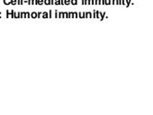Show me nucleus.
<instances>
[{"instance_id": "obj_1", "label": "nucleus", "mask_w": 153, "mask_h": 115, "mask_svg": "<svg viewBox=\"0 0 153 115\" xmlns=\"http://www.w3.org/2000/svg\"><path fill=\"white\" fill-rule=\"evenodd\" d=\"M93 17V13L92 12H85V18H91Z\"/></svg>"}, {"instance_id": "obj_2", "label": "nucleus", "mask_w": 153, "mask_h": 115, "mask_svg": "<svg viewBox=\"0 0 153 115\" xmlns=\"http://www.w3.org/2000/svg\"><path fill=\"white\" fill-rule=\"evenodd\" d=\"M49 17L52 18V17H56V11H49Z\"/></svg>"}, {"instance_id": "obj_3", "label": "nucleus", "mask_w": 153, "mask_h": 115, "mask_svg": "<svg viewBox=\"0 0 153 115\" xmlns=\"http://www.w3.org/2000/svg\"><path fill=\"white\" fill-rule=\"evenodd\" d=\"M96 18H99V19H100V20H103V18H102V13L100 12H97V17Z\"/></svg>"}, {"instance_id": "obj_4", "label": "nucleus", "mask_w": 153, "mask_h": 115, "mask_svg": "<svg viewBox=\"0 0 153 115\" xmlns=\"http://www.w3.org/2000/svg\"><path fill=\"white\" fill-rule=\"evenodd\" d=\"M43 18H49V13L47 12H42V16Z\"/></svg>"}, {"instance_id": "obj_5", "label": "nucleus", "mask_w": 153, "mask_h": 115, "mask_svg": "<svg viewBox=\"0 0 153 115\" xmlns=\"http://www.w3.org/2000/svg\"><path fill=\"white\" fill-rule=\"evenodd\" d=\"M30 17L32 18H37V13L36 12H33L30 13Z\"/></svg>"}, {"instance_id": "obj_6", "label": "nucleus", "mask_w": 153, "mask_h": 115, "mask_svg": "<svg viewBox=\"0 0 153 115\" xmlns=\"http://www.w3.org/2000/svg\"><path fill=\"white\" fill-rule=\"evenodd\" d=\"M79 18H85V12H80L79 13V16H78Z\"/></svg>"}, {"instance_id": "obj_7", "label": "nucleus", "mask_w": 153, "mask_h": 115, "mask_svg": "<svg viewBox=\"0 0 153 115\" xmlns=\"http://www.w3.org/2000/svg\"><path fill=\"white\" fill-rule=\"evenodd\" d=\"M103 5H111V0H103Z\"/></svg>"}, {"instance_id": "obj_8", "label": "nucleus", "mask_w": 153, "mask_h": 115, "mask_svg": "<svg viewBox=\"0 0 153 115\" xmlns=\"http://www.w3.org/2000/svg\"><path fill=\"white\" fill-rule=\"evenodd\" d=\"M111 5H119V0H111Z\"/></svg>"}, {"instance_id": "obj_9", "label": "nucleus", "mask_w": 153, "mask_h": 115, "mask_svg": "<svg viewBox=\"0 0 153 115\" xmlns=\"http://www.w3.org/2000/svg\"><path fill=\"white\" fill-rule=\"evenodd\" d=\"M70 4L71 5H76L78 4V0H70Z\"/></svg>"}, {"instance_id": "obj_10", "label": "nucleus", "mask_w": 153, "mask_h": 115, "mask_svg": "<svg viewBox=\"0 0 153 115\" xmlns=\"http://www.w3.org/2000/svg\"><path fill=\"white\" fill-rule=\"evenodd\" d=\"M79 13H76V12H73V17L72 18H78L79 16Z\"/></svg>"}, {"instance_id": "obj_11", "label": "nucleus", "mask_w": 153, "mask_h": 115, "mask_svg": "<svg viewBox=\"0 0 153 115\" xmlns=\"http://www.w3.org/2000/svg\"><path fill=\"white\" fill-rule=\"evenodd\" d=\"M63 18H68V12H63Z\"/></svg>"}, {"instance_id": "obj_12", "label": "nucleus", "mask_w": 153, "mask_h": 115, "mask_svg": "<svg viewBox=\"0 0 153 115\" xmlns=\"http://www.w3.org/2000/svg\"><path fill=\"white\" fill-rule=\"evenodd\" d=\"M95 4L96 5H100V4H102V0H95Z\"/></svg>"}, {"instance_id": "obj_13", "label": "nucleus", "mask_w": 153, "mask_h": 115, "mask_svg": "<svg viewBox=\"0 0 153 115\" xmlns=\"http://www.w3.org/2000/svg\"><path fill=\"white\" fill-rule=\"evenodd\" d=\"M73 17V12H68V18Z\"/></svg>"}, {"instance_id": "obj_14", "label": "nucleus", "mask_w": 153, "mask_h": 115, "mask_svg": "<svg viewBox=\"0 0 153 115\" xmlns=\"http://www.w3.org/2000/svg\"><path fill=\"white\" fill-rule=\"evenodd\" d=\"M54 4H56V5H60V0H54Z\"/></svg>"}, {"instance_id": "obj_15", "label": "nucleus", "mask_w": 153, "mask_h": 115, "mask_svg": "<svg viewBox=\"0 0 153 115\" xmlns=\"http://www.w3.org/2000/svg\"><path fill=\"white\" fill-rule=\"evenodd\" d=\"M41 16H42V12L37 13V18H40Z\"/></svg>"}, {"instance_id": "obj_16", "label": "nucleus", "mask_w": 153, "mask_h": 115, "mask_svg": "<svg viewBox=\"0 0 153 115\" xmlns=\"http://www.w3.org/2000/svg\"><path fill=\"white\" fill-rule=\"evenodd\" d=\"M37 5H43V0H37Z\"/></svg>"}, {"instance_id": "obj_17", "label": "nucleus", "mask_w": 153, "mask_h": 115, "mask_svg": "<svg viewBox=\"0 0 153 115\" xmlns=\"http://www.w3.org/2000/svg\"><path fill=\"white\" fill-rule=\"evenodd\" d=\"M64 5H70V0H64Z\"/></svg>"}, {"instance_id": "obj_18", "label": "nucleus", "mask_w": 153, "mask_h": 115, "mask_svg": "<svg viewBox=\"0 0 153 115\" xmlns=\"http://www.w3.org/2000/svg\"><path fill=\"white\" fill-rule=\"evenodd\" d=\"M95 4V0H89V5H94Z\"/></svg>"}, {"instance_id": "obj_19", "label": "nucleus", "mask_w": 153, "mask_h": 115, "mask_svg": "<svg viewBox=\"0 0 153 115\" xmlns=\"http://www.w3.org/2000/svg\"><path fill=\"white\" fill-rule=\"evenodd\" d=\"M11 1H12V0H4V2H5V4H10V3H11Z\"/></svg>"}, {"instance_id": "obj_20", "label": "nucleus", "mask_w": 153, "mask_h": 115, "mask_svg": "<svg viewBox=\"0 0 153 115\" xmlns=\"http://www.w3.org/2000/svg\"><path fill=\"white\" fill-rule=\"evenodd\" d=\"M27 2H28V5H33V0H27Z\"/></svg>"}, {"instance_id": "obj_21", "label": "nucleus", "mask_w": 153, "mask_h": 115, "mask_svg": "<svg viewBox=\"0 0 153 115\" xmlns=\"http://www.w3.org/2000/svg\"><path fill=\"white\" fill-rule=\"evenodd\" d=\"M25 17H26V18H29V17H30V13H25Z\"/></svg>"}, {"instance_id": "obj_22", "label": "nucleus", "mask_w": 153, "mask_h": 115, "mask_svg": "<svg viewBox=\"0 0 153 115\" xmlns=\"http://www.w3.org/2000/svg\"><path fill=\"white\" fill-rule=\"evenodd\" d=\"M84 5H89V0H84Z\"/></svg>"}, {"instance_id": "obj_23", "label": "nucleus", "mask_w": 153, "mask_h": 115, "mask_svg": "<svg viewBox=\"0 0 153 115\" xmlns=\"http://www.w3.org/2000/svg\"><path fill=\"white\" fill-rule=\"evenodd\" d=\"M33 5H37V0H33Z\"/></svg>"}, {"instance_id": "obj_24", "label": "nucleus", "mask_w": 153, "mask_h": 115, "mask_svg": "<svg viewBox=\"0 0 153 115\" xmlns=\"http://www.w3.org/2000/svg\"><path fill=\"white\" fill-rule=\"evenodd\" d=\"M11 3H12V4H16V3H17V1H16V0H12Z\"/></svg>"}, {"instance_id": "obj_25", "label": "nucleus", "mask_w": 153, "mask_h": 115, "mask_svg": "<svg viewBox=\"0 0 153 115\" xmlns=\"http://www.w3.org/2000/svg\"><path fill=\"white\" fill-rule=\"evenodd\" d=\"M18 4L19 5H22L23 4V0H18Z\"/></svg>"}, {"instance_id": "obj_26", "label": "nucleus", "mask_w": 153, "mask_h": 115, "mask_svg": "<svg viewBox=\"0 0 153 115\" xmlns=\"http://www.w3.org/2000/svg\"><path fill=\"white\" fill-rule=\"evenodd\" d=\"M60 5H64V0H60Z\"/></svg>"}, {"instance_id": "obj_27", "label": "nucleus", "mask_w": 153, "mask_h": 115, "mask_svg": "<svg viewBox=\"0 0 153 115\" xmlns=\"http://www.w3.org/2000/svg\"><path fill=\"white\" fill-rule=\"evenodd\" d=\"M50 4L51 5H54V0H50Z\"/></svg>"}]
</instances>
